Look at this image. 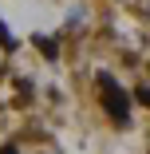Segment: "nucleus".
Here are the masks:
<instances>
[{
    "label": "nucleus",
    "instance_id": "f257e3e1",
    "mask_svg": "<svg viewBox=\"0 0 150 154\" xmlns=\"http://www.w3.org/2000/svg\"><path fill=\"white\" fill-rule=\"evenodd\" d=\"M99 83H103V107H107V115L118 122V127H127V122H130V95L111 75H99Z\"/></svg>",
    "mask_w": 150,
    "mask_h": 154
},
{
    "label": "nucleus",
    "instance_id": "f03ea898",
    "mask_svg": "<svg viewBox=\"0 0 150 154\" xmlns=\"http://www.w3.org/2000/svg\"><path fill=\"white\" fill-rule=\"evenodd\" d=\"M32 44H36V48H40V51H44V55H47V59H55V44H51V40H47V36H36V40H32Z\"/></svg>",
    "mask_w": 150,
    "mask_h": 154
},
{
    "label": "nucleus",
    "instance_id": "7ed1b4c3",
    "mask_svg": "<svg viewBox=\"0 0 150 154\" xmlns=\"http://www.w3.org/2000/svg\"><path fill=\"white\" fill-rule=\"evenodd\" d=\"M134 99H138L142 107H150V87H138V91H134Z\"/></svg>",
    "mask_w": 150,
    "mask_h": 154
},
{
    "label": "nucleus",
    "instance_id": "20e7f679",
    "mask_svg": "<svg viewBox=\"0 0 150 154\" xmlns=\"http://www.w3.org/2000/svg\"><path fill=\"white\" fill-rule=\"evenodd\" d=\"M0 44H4V48H12V36H8V28H4V20H0Z\"/></svg>",
    "mask_w": 150,
    "mask_h": 154
},
{
    "label": "nucleus",
    "instance_id": "39448f33",
    "mask_svg": "<svg viewBox=\"0 0 150 154\" xmlns=\"http://www.w3.org/2000/svg\"><path fill=\"white\" fill-rule=\"evenodd\" d=\"M0 154H20V150H16V146H4V150H0Z\"/></svg>",
    "mask_w": 150,
    "mask_h": 154
}]
</instances>
